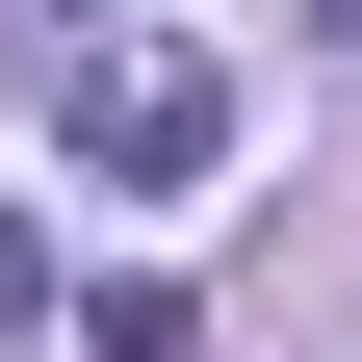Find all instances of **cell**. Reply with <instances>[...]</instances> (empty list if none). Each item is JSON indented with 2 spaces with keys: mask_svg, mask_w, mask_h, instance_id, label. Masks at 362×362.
<instances>
[{
  "mask_svg": "<svg viewBox=\"0 0 362 362\" xmlns=\"http://www.w3.org/2000/svg\"><path fill=\"white\" fill-rule=\"evenodd\" d=\"M78 156H104L129 207H181V181L233 156V52H181V26L156 52H78Z\"/></svg>",
  "mask_w": 362,
  "mask_h": 362,
  "instance_id": "6da1fadb",
  "label": "cell"
},
{
  "mask_svg": "<svg viewBox=\"0 0 362 362\" xmlns=\"http://www.w3.org/2000/svg\"><path fill=\"white\" fill-rule=\"evenodd\" d=\"M26 310H52V233H26V207H0V337H26Z\"/></svg>",
  "mask_w": 362,
  "mask_h": 362,
  "instance_id": "7a4b0ae2",
  "label": "cell"
}]
</instances>
